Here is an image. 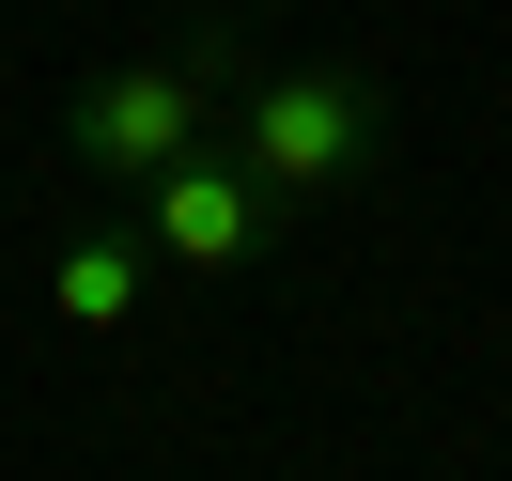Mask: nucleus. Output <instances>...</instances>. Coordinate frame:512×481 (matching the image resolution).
<instances>
[{
	"label": "nucleus",
	"instance_id": "nucleus-2",
	"mask_svg": "<svg viewBox=\"0 0 512 481\" xmlns=\"http://www.w3.org/2000/svg\"><path fill=\"white\" fill-rule=\"evenodd\" d=\"M202 109H218V78H202V63H109L94 94L63 109V140H78V171H109V187H156V171L218 156Z\"/></svg>",
	"mask_w": 512,
	"mask_h": 481
},
{
	"label": "nucleus",
	"instance_id": "nucleus-3",
	"mask_svg": "<svg viewBox=\"0 0 512 481\" xmlns=\"http://www.w3.org/2000/svg\"><path fill=\"white\" fill-rule=\"evenodd\" d=\"M140 233H156V264H187V280H233V264L280 233V202H264L233 156H187V171L140 187Z\"/></svg>",
	"mask_w": 512,
	"mask_h": 481
},
{
	"label": "nucleus",
	"instance_id": "nucleus-4",
	"mask_svg": "<svg viewBox=\"0 0 512 481\" xmlns=\"http://www.w3.org/2000/svg\"><path fill=\"white\" fill-rule=\"evenodd\" d=\"M140 295H156V233H140V218H94V233H63V264H47V311H63L78 342L140 326Z\"/></svg>",
	"mask_w": 512,
	"mask_h": 481
},
{
	"label": "nucleus",
	"instance_id": "nucleus-1",
	"mask_svg": "<svg viewBox=\"0 0 512 481\" xmlns=\"http://www.w3.org/2000/svg\"><path fill=\"white\" fill-rule=\"evenodd\" d=\"M373 78L357 63H295V78H264L249 109H233V171H249L264 202H326V187H357L373 171Z\"/></svg>",
	"mask_w": 512,
	"mask_h": 481
}]
</instances>
